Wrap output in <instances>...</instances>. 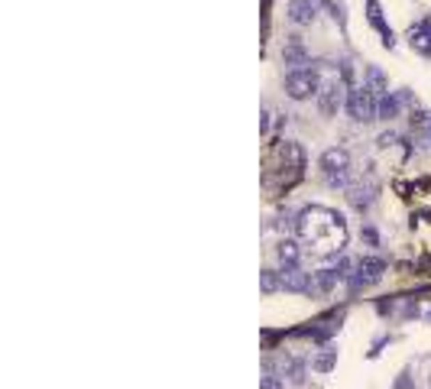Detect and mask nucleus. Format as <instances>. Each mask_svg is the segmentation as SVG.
I'll return each mask as SVG.
<instances>
[{"instance_id": "4be33fe9", "label": "nucleus", "mask_w": 431, "mask_h": 389, "mask_svg": "<svg viewBox=\"0 0 431 389\" xmlns=\"http://www.w3.org/2000/svg\"><path fill=\"white\" fill-rule=\"evenodd\" d=\"M395 389H409V370L402 373V380H399V386H395Z\"/></svg>"}, {"instance_id": "f3484780", "label": "nucleus", "mask_w": 431, "mask_h": 389, "mask_svg": "<svg viewBox=\"0 0 431 389\" xmlns=\"http://www.w3.org/2000/svg\"><path fill=\"white\" fill-rule=\"evenodd\" d=\"M260 285H262V292L272 295L276 289H282V273H276V269H262L260 273Z\"/></svg>"}, {"instance_id": "ddd939ff", "label": "nucleus", "mask_w": 431, "mask_h": 389, "mask_svg": "<svg viewBox=\"0 0 431 389\" xmlns=\"http://www.w3.org/2000/svg\"><path fill=\"white\" fill-rule=\"evenodd\" d=\"M366 17H370V23H373L379 33H383V42L389 49L395 46V36H393V29L386 26V19H383V10H379V0H366Z\"/></svg>"}, {"instance_id": "20e7f679", "label": "nucleus", "mask_w": 431, "mask_h": 389, "mask_svg": "<svg viewBox=\"0 0 431 389\" xmlns=\"http://www.w3.org/2000/svg\"><path fill=\"white\" fill-rule=\"evenodd\" d=\"M321 81L318 78V72L315 68H292L289 75H285V95L292 97V101H308L311 95L318 97V91H321Z\"/></svg>"}, {"instance_id": "f257e3e1", "label": "nucleus", "mask_w": 431, "mask_h": 389, "mask_svg": "<svg viewBox=\"0 0 431 389\" xmlns=\"http://www.w3.org/2000/svg\"><path fill=\"white\" fill-rule=\"evenodd\" d=\"M295 230L315 257H338L347 247L344 214H338L334 208H324V205H311L301 211L295 218Z\"/></svg>"}, {"instance_id": "9b49d317", "label": "nucleus", "mask_w": 431, "mask_h": 389, "mask_svg": "<svg viewBox=\"0 0 431 389\" xmlns=\"http://www.w3.org/2000/svg\"><path fill=\"white\" fill-rule=\"evenodd\" d=\"M338 283H344L338 269H318V273H311V292L308 295H328Z\"/></svg>"}, {"instance_id": "6e6552de", "label": "nucleus", "mask_w": 431, "mask_h": 389, "mask_svg": "<svg viewBox=\"0 0 431 389\" xmlns=\"http://www.w3.org/2000/svg\"><path fill=\"white\" fill-rule=\"evenodd\" d=\"M376 195H379V185H376V182H354V185L347 189V201H350V208H356L360 214H363V211H370V205L376 201Z\"/></svg>"}, {"instance_id": "1a4fd4ad", "label": "nucleus", "mask_w": 431, "mask_h": 389, "mask_svg": "<svg viewBox=\"0 0 431 389\" xmlns=\"http://www.w3.org/2000/svg\"><path fill=\"white\" fill-rule=\"evenodd\" d=\"M282 289H285V292L308 295L311 292V273H301L299 266H285V269H282Z\"/></svg>"}, {"instance_id": "412c9836", "label": "nucleus", "mask_w": 431, "mask_h": 389, "mask_svg": "<svg viewBox=\"0 0 431 389\" xmlns=\"http://www.w3.org/2000/svg\"><path fill=\"white\" fill-rule=\"evenodd\" d=\"M393 143H395V133L389 130V133H383V136L376 140V146H383V150H386V146H393Z\"/></svg>"}, {"instance_id": "aec40b11", "label": "nucleus", "mask_w": 431, "mask_h": 389, "mask_svg": "<svg viewBox=\"0 0 431 389\" xmlns=\"http://www.w3.org/2000/svg\"><path fill=\"white\" fill-rule=\"evenodd\" d=\"M260 389H282V380H279V376H276L272 370H266V373L260 376Z\"/></svg>"}, {"instance_id": "5701e85b", "label": "nucleus", "mask_w": 431, "mask_h": 389, "mask_svg": "<svg viewBox=\"0 0 431 389\" xmlns=\"http://www.w3.org/2000/svg\"><path fill=\"white\" fill-rule=\"evenodd\" d=\"M425 321H428V324H431V308H428V312H425Z\"/></svg>"}, {"instance_id": "39448f33", "label": "nucleus", "mask_w": 431, "mask_h": 389, "mask_svg": "<svg viewBox=\"0 0 431 389\" xmlns=\"http://www.w3.org/2000/svg\"><path fill=\"white\" fill-rule=\"evenodd\" d=\"M383 273H386V260H379V257L356 260L354 276H350V292H360V289H370V285H376L379 279H383Z\"/></svg>"}, {"instance_id": "2eb2a0df", "label": "nucleus", "mask_w": 431, "mask_h": 389, "mask_svg": "<svg viewBox=\"0 0 431 389\" xmlns=\"http://www.w3.org/2000/svg\"><path fill=\"white\" fill-rule=\"evenodd\" d=\"M399 117V97L395 95H379V120H395Z\"/></svg>"}, {"instance_id": "f03ea898", "label": "nucleus", "mask_w": 431, "mask_h": 389, "mask_svg": "<svg viewBox=\"0 0 431 389\" xmlns=\"http://www.w3.org/2000/svg\"><path fill=\"white\" fill-rule=\"evenodd\" d=\"M347 114H350V120L354 124H373V120H379V95H376L373 88L366 85H354L350 91H347Z\"/></svg>"}, {"instance_id": "9d476101", "label": "nucleus", "mask_w": 431, "mask_h": 389, "mask_svg": "<svg viewBox=\"0 0 431 389\" xmlns=\"http://www.w3.org/2000/svg\"><path fill=\"white\" fill-rule=\"evenodd\" d=\"M282 62H285V65H292V68H308L311 65V56H308V49L292 36V42H285V49H282Z\"/></svg>"}, {"instance_id": "a211bd4d", "label": "nucleus", "mask_w": 431, "mask_h": 389, "mask_svg": "<svg viewBox=\"0 0 431 389\" xmlns=\"http://www.w3.org/2000/svg\"><path fill=\"white\" fill-rule=\"evenodd\" d=\"M366 85L373 88L376 95H386V91H389V85H386V75H383V72H379L376 65L366 68Z\"/></svg>"}, {"instance_id": "6ab92c4d", "label": "nucleus", "mask_w": 431, "mask_h": 389, "mask_svg": "<svg viewBox=\"0 0 431 389\" xmlns=\"http://www.w3.org/2000/svg\"><path fill=\"white\" fill-rule=\"evenodd\" d=\"M334 363H338V351H331V347H328V351L321 354V357L311 363V367H315L318 373H328V370H334Z\"/></svg>"}, {"instance_id": "7ed1b4c3", "label": "nucleus", "mask_w": 431, "mask_h": 389, "mask_svg": "<svg viewBox=\"0 0 431 389\" xmlns=\"http://www.w3.org/2000/svg\"><path fill=\"white\" fill-rule=\"evenodd\" d=\"M321 175L331 189H350V152L344 146H331V150L321 152Z\"/></svg>"}, {"instance_id": "0eeeda50", "label": "nucleus", "mask_w": 431, "mask_h": 389, "mask_svg": "<svg viewBox=\"0 0 431 389\" xmlns=\"http://www.w3.org/2000/svg\"><path fill=\"white\" fill-rule=\"evenodd\" d=\"M318 7H321V0H289L285 17H289V23H295V26H311V23L318 19Z\"/></svg>"}, {"instance_id": "f8f14e48", "label": "nucleus", "mask_w": 431, "mask_h": 389, "mask_svg": "<svg viewBox=\"0 0 431 389\" xmlns=\"http://www.w3.org/2000/svg\"><path fill=\"white\" fill-rule=\"evenodd\" d=\"M409 42H412V49H418L422 56H431V19H418V23L409 29Z\"/></svg>"}, {"instance_id": "423d86ee", "label": "nucleus", "mask_w": 431, "mask_h": 389, "mask_svg": "<svg viewBox=\"0 0 431 389\" xmlns=\"http://www.w3.org/2000/svg\"><path fill=\"white\" fill-rule=\"evenodd\" d=\"M340 104H347L344 97V78H331V81H324L318 91V111L324 117H334L340 111Z\"/></svg>"}, {"instance_id": "4468645a", "label": "nucleus", "mask_w": 431, "mask_h": 389, "mask_svg": "<svg viewBox=\"0 0 431 389\" xmlns=\"http://www.w3.org/2000/svg\"><path fill=\"white\" fill-rule=\"evenodd\" d=\"M299 260H301L299 240H282V244H279V263H282V269H285V266H299Z\"/></svg>"}, {"instance_id": "dca6fc26", "label": "nucleus", "mask_w": 431, "mask_h": 389, "mask_svg": "<svg viewBox=\"0 0 431 389\" xmlns=\"http://www.w3.org/2000/svg\"><path fill=\"white\" fill-rule=\"evenodd\" d=\"M282 370H285L289 383H295V386H301V383H305V360H295V357H289Z\"/></svg>"}]
</instances>
